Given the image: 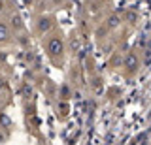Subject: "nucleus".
<instances>
[{"instance_id":"nucleus-4","label":"nucleus","mask_w":151,"mask_h":145,"mask_svg":"<svg viewBox=\"0 0 151 145\" xmlns=\"http://www.w3.org/2000/svg\"><path fill=\"white\" fill-rule=\"evenodd\" d=\"M13 41V34H12V29L8 26V23H2L0 21V47H6Z\"/></svg>"},{"instance_id":"nucleus-5","label":"nucleus","mask_w":151,"mask_h":145,"mask_svg":"<svg viewBox=\"0 0 151 145\" xmlns=\"http://www.w3.org/2000/svg\"><path fill=\"white\" fill-rule=\"evenodd\" d=\"M8 26H9V29H13V30H21L23 29L21 17H19L17 13H12V15H9V21H8Z\"/></svg>"},{"instance_id":"nucleus-6","label":"nucleus","mask_w":151,"mask_h":145,"mask_svg":"<svg viewBox=\"0 0 151 145\" xmlns=\"http://www.w3.org/2000/svg\"><path fill=\"white\" fill-rule=\"evenodd\" d=\"M119 25H121V17L115 15V13L110 15V19H108V26H110V29H115V26H119Z\"/></svg>"},{"instance_id":"nucleus-1","label":"nucleus","mask_w":151,"mask_h":145,"mask_svg":"<svg viewBox=\"0 0 151 145\" xmlns=\"http://www.w3.org/2000/svg\"><path fill=\"white\" fill-rule=\"evenodd\" d=\"M44 47H45L47 57L53 60L55 64L63 62V57H64V40H63V36L49 34V36H47V40L44 41Z\"/></svg>"},{"instance_id":"nucleus-3","label":"nucleus","mask_w":151,"mask_h":145,"mask_svg":"<svg viewBox=\"0 0 151 145\" xmlns=\"http://www.w3.org/2000/svg\"><path fill=\"white\" fill-rule=\"evenodd\" d=\"M123 66H125L127 70V74H136L138 72V68H140V57L136 55V51H130L129 55L125 57V62H123Z\"/></svg>"},{"instance_id":"nucleus-2","label":"nucleus","mask_w":151,"mask_h":145,"mask_svg":"<svg viewBox=\"0 0 151 145\" xmlns=\"http://www.w3.org/2000/svg\"><path fill=\"white\" fill-rule=\"evenodd\" d=\"M55 29V19L51 15H40L36 19V32L38 34H51V30Z\"/></svg>"}]
</instances>
